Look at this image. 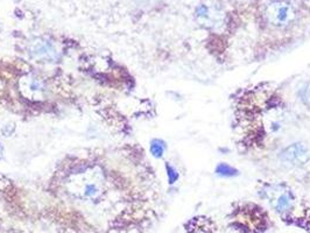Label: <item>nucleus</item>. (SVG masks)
<instances>
[{"label": "nucleus", "mask_w": 310, "mask_h": 233, "mask_svg": "<svg viewBox=\"0 0 310 233\" xmlns=\"http://www.w3.org/2000/svg\"><path fill=\"white\" fill-rule=\"evenodd\" d=\"M264 17L273 27L285 28L295 21L297 12L289 0H271L266 5Z\"/></svg>", "instance_id": "obj_1"}, {"label": "nucleus", "mask_w": 310, "mask_h": 233, "mask_svg": "<svg viewBox=\"0 0 310 233\" xmlns=\"http://www.w3.org/2000/svg\"><path fill=\"white\" fill-rule=\"evenodd\" d=\"M195 17L200 25L210 29L222 27L225 21V13L216 4H201L196 8Z\"/></svg>", "instance_id": "obj_2"}, {"label": "nucleus", "mask_w": 310, "mask_h": 233, "mask_svg": "<svg viewBox=\"0 0 310 233\" xmlns=\"http://www.w3.org/2000/svg\"><path fill=\"white\" fill-rule=\"evenodd\" d=\"M281 161L292 168H299L306 166L310 161V150L302 142L289 145L281 151Z\"/></svg>", "instance_id": "obj_3"}, {"label": "nucleus", "mask_w": 310, "mask_h": 233, "mask_svg": "<svg viewBox=\"0 0 310 233\" xmlns=\"http://www.w3.org/2000/svg\"><path fill=\"white\" fill-rule=\"evenodd\" d=\"M300 98L302 103L310 109V83H306L300 90Z\"/></svg>", "instance_id": "obj_4"}, {"label": "nucleus", "mask_w": 310, "mask_h": 233, "mask_svg": "<svg viewBox=\"0 0 310 233\" xmlns=\"http://www.w3.org/2000/svg\"><path fill=\"white\" fill-rule=\"evenodd\" d=\"M216 173L219 175H223V176H232V175H235L237 171L233 168H231L230 166L222 163V165H219L217 169H216Z\"/></svg>", "instance_id": "obj_5"}, {"label": "nucleus", "mask_w": 310, "mask_h": 233, "mask_svg": "<svg viewBox=\"0 0 310 233\" xmlns=\"http://www.w3.org/2000/svg\"><path fill=\"white\" fill-rule=\"evenodd\" d=\"M288 205H289V198H288L287 195H285V196H282L281 198H280L279 208L280 209H286Z\"/></svg>", "instance_id": "obj_6"}]
</instances>
